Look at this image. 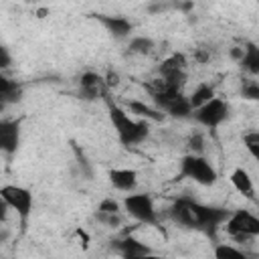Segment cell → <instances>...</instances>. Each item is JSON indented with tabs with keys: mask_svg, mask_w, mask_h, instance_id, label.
I'll list each match as a JSON object with an SVG mask.
<instances>
[{
	"mask_svg": "<svg viewBox=\"0 0 259 259\" xmlns=\"http://www.w3.org/2000/svg\"><path fill=\"white\" fill-rule=\"evenodd\" d=\"M168 219L172 223H176L178 227L184 229H192V231H200L208 237H214L217 231L227 223V219L231 217V212L223 206H212V204H204L198 202L194 198L188 196H180L176 198L168 210H166Z\"/></svg>",
	"mask_w": 259,
	"mask_h": 259,
	"instance_id": "6da1fadb",
	"label": "cell"
},
{
	"mask_svg": "<svg viewBox=\"0 0 259 259\" xmlns=\"http://www.w3.org/2000/svg\"><path fill=\"white\" fill-rule=\"evenodd\" d=\"M107 111H109V121L115 130L117 140L121 142V146L134 148L150 136V123L142 121V119H136L134 115L127 113L125 107L107 99Z\"/></svg>",
	"mask_w": 259,
	"mask_h": 259,
	"instance_id": "7a4b0ae2",
	"label": "cell"
},
{
	"mask_svg": "<svg viewBox=\"0 0 259 259\" xmlns=\"http://www.w3.org/2000/svg\"><path fill=\"white\" fill-rule=\"evenodd\" d=\"M180 178H188L200 186H212L219 180L214 166L202 154H186L180 158Z\"/></svg>",
	"mask_w": 259,
	"mask_h": 259,
	"instance_id": "3957f363",
	"label": "cell"
},
{
	"mask_svg": "<svg viewBox=\"0 0 259 259\" xmlns=\"http://www.w3.org/2000/svg\"><path fill=\"white\" fill-rule=\"evenodd\" d=\"M121 204H123V210L138 225H146V227H158L160 225L156 202L148 192H132L121 200Z\"/></svg>",
	"mask_w": 259,
	"mask_h": 259,
	"instance_id": "277c9868",
	"label": "cell"
},
{
	"mask_svg": "<svg viewBox=\"0 0 259 259\" xmlns=\"http://www.w3.org/2000/svg\"><path fill=\"white\" fill-rule=\"evenodd\" d=\"M223 229L227 231L229 237L237 241H247V239L259 237V217L247 208H237L231 212Z\"/></svg>",
	"mask_w": 259,
	"mask_h": 259,
	"instance_id": "5b68a950",
	"label": "cell"
},
{
	"mask_svg": "<svg viewBox=\"0 0 259 259\" xmlns=\"http://www.w3.org/2000/svg\"><path fill=\"white\" fill-rule=\"evenodd\" d=\"M0 198H2V202H4L6 206H10V208L16 212V217L20 219V225H22V229H24L26 223H28V217H30V212H32V204H34L32 192H30L28 188H24V186L4 184V186L0 188Z\"/></svg>",
	"mask_w": 259,
	"mask_h": 259,
	"instance_id": "8992f818",
	"label": "cell"
},
{
	"mask_svg": "<svg viewBox=\"0 0 259 259\" xmlns=\"http://www.w3.org/2000/svg\"><path fill=\"white\" fill-rule=\"evenodd\" d=\"M229 113H231L229 103L221 97H214L208 103H204L202 107H198L192 113V119L206 130H217L219 125H223L229 119Z\"/></svg>",
	"mask_w": 259,
	"mask_h": 259,
	"instance_id": "52a82bcc",
	"label": "cell"
},
{
	"mask_svg": "<svg viewBox=\"0 0 259 259\" xmlns=\"http://www.w3.org/2000/svg\"><path fill=\"white\" fill-rule=\"evenodd\" d=\"M113 249L121 259H136V257H144V255L154 253L150 249V245H146L144 241H140L138 237H134L130 233H123L119 239H115Z\"/></svg>",
	"mask_w": 259,
	"mask_h": 259,
	"instance_id": "ba28073f",
	"label": "cell"
},
{
	"mask_svg": "<svg viewBox=\"0 0 259 259\" xmlns=\"http://www.w3.org/2000/svg\"><path fill=\"white\" fill-rule=\"evenodd\" d=\"M79 85H81V97L87 99V101H95V99L107 95V83H105V77L99 75V73L85 71V73L79 77Z\"/></svg>",
	"mask_w": 259,
	"mask_h": 259,
	"instance_id": "9c48e42d",
	"label": "cell"
},
{
	"mask_svg": "<svg viewBox=\"0 0 259 259\" xmlns=\"http://www.w3.org/2000/svg\"><path fill=\"white\" fill-rule=\"evenodd\" d=\"M20 146V119H2L0 121V150L6 156L16 154Z\"/></svg>",
	"mask_w": 259,
	"mask_h": 259,
	"instance_id": "30bf717a",
	"label": "cell"
},
{
	"mask_svg": "<svg viewBox=\"0 0 259 259\" xmlns=\"http://www.w3.org/2000/svg\"><path fill=\"white\" fill-rule=\"evenodd\" d=\"M95 20L113 36V38H127L134 30L132 20L117 14H95Z\"/></svg>",
	"mask_w": 259,
	"mask_h": 259,
	"instance_id": "8fae6325",
	"label": "cell"
},
{
	"mask_svg": "<svg viewBox=\"0 0 259 259\" xmlns=\"http://www.w3.org/2000/svg\"><path fill=\"white\" fill-rule=\"evenodd\" d=\"M125 109L130 115H134L136 119H142V121H154V123H160L166 119V113L160 111L156 105H150L146 101H140V99H130L125 101Z\"/></svg>",
	"mask_w": 259,
	"mask_h": 259,
	"instance_id": "7c38bea8",
	"label": "cell"
},
{
	"mask_svg": "<svg viewBox=\"0 0 259 259\" xmlns=\"http://www.w3.org/2000/svg\"><path fill=\"white\" fill-rule=\"evenodd\" d=\"M107 178H109V184L119 192L132 194L138 188V172L134 168H111Z\"/></svg>",
	"mask_w": 259,
	"mask_h": 259,
	"instance_id": "4fadbf2b",
	"label": "cell"
},
{
	"mask_svg": "<svg viewBox=\"0 0 259 259\" xmlns=\"http://www.w3.org/2000/svg\"><path fill=\"white\" fill-rule=\"evenodd\" d=\"M243 49H245V53H243V59L239 61V67L249 77H259V45L245 42Z\"/></svg>",
	"mask_w": 259,
	"mask_h": 259,
	"instance_id": "5bb4252c",
	"label": "cell"
},
{
	"mask_svg": "<svg viewBox=\"0 0 259 259\" xmlns=\"http://www.w3.org/2000/svg\"><path fill=\"white\" fill-rule=\"evenodd\" d=\"M229 180H231L233 188H235L239 194H243L245 198H253V192H255L253 178H251V174H249L245 168H235V170L231 172Z\"/></svg>",
	"mask_w": 259,
	"mask_h": 259,
	"instance_id": "9a60e30c",
	"label": "cell"
},
{
	"mask_svg": "<svg viewBox=\"0 0 259 259\" xmlns=\"http://www.w3.org/2000/svg\"><path fill=\"white\" fill-rule=\"evenodd\" d=\"M188 67V59L184 53H172L170 57H166L160 67H158V77H166V75H172V73H178V71H186Z\"/></svg>",
	"mask_w": 259,
	"mask_h": 259,
	"instance_id": "2e32d148",
	"label": "cell"
},
{
	"mask_svg": "<svg viewBox=\"0 0 259 259\" xmlns=\"http://www.w3.org/2000/svg\"><path fill=\"white\" fill-rule=\"evenodd\" d=\"M214 97H217V95H214V87L208 85V83H200V85L194 87V91L188 95V101H190L192 109L196 111L198 107H202L204 103H208V101L214 99Z\"/></svg>",
	"mask_w": 259,
	"mask_h": 259,
	"instance_id": "e0dca14e",
	"label": "cell"
},
{
	"mask_svg": "<svg viewBox=\"0 0 259 259\" xmlns=\"http://www.w3.org/2000/svg\"><path fill=\"white\" fill-rule=\"evenodd\" d=\"M192 113H194V109H192V105H190V101H188L186 95H180L168 107V111H166V115L168 117H174V119H192Z\"/></svg>",
	"mask_w": 259,
	"mask_h": 259,
	"instance_id": "ac0fdd59",
	"label": "cell"
},
{
	"mask_svg": "<svg viewBox=\"0 0 259 259\" xmlns=\"http://www.w3.org/2000/svg\"><path fill=\"white\" fill-rule=\"evenodd\" d=\"M20 93H22V87L16 81H12L8 77H0V97H2V103L18 101Z\"/></svg>",
	"mask_w": 259,
	"mask_h": 259,
	"instance_id": "d6986e66",
	"label": "cell"
},
{
	"mask_svg": "<svg viewBox=\"0 0 259 259\" xmlns=\"http://www.w3.org/2000/svg\"><path fill=\"white\" fill-rule=\"evenodd\" d=\"M212 255H214V259H249L247 253H243L241 249H237L235 245H229V243L214 245Z\"/></svg>",
	"mask_w": 259,
	"mask_h": 259,
	"instance_id": "ffe728a7",
	"label": "cell"
},
{
	"mask_svg": "<svg viewBox=\"0 0 259 259\" xmlns=\"http://www.w3.org/2000/svg\"><path fill=\"white\" fill-rule=\"evenodd\" d=\"M154 40L150 38V36H132V40H130V45H127V49H130V53L132 55H150L152 51H154Z\"/></svg>",
	"mask_w": 259,
	"mask_h": 259,
	"instance_id": "44dd1931",
	"label": "cell"
},
{
	"mask_svg": "<svg viewBox=\"0 0 259 259\" xmlns=\"http://www.w3.org/2000/svg\"><path fill=\"white\" fill-rule=\"evenodd\" d=\"M73 154H75L77 166H79V170H81V176H85V178H93V164L89 162V158H87V154L83 152V148L77 146L75 142H73Z\"/></svg>",
	"mask_w": 259,
	"mask_h": 259,
	"instance_id": "7402d4cb",
	"label": "cell"
},
{
	"mask_svg": "<svg viewBox=\"0 0 259 259\" xmlns=\"http://www.w3.org/2000/svg\"><path fill=\"white\" fill-rule=\"evenodd\" d=\"M243 146H245V150L249 152V156L257 162V166H259V132L257 130H253V132H247L245 136H243Z\"/></svg>",
	"mask_w": 259,
	"mask_h": 259,
	"instance_id": "603a6c76",
	"label": "cell"
},
{
	"mask_svg": "<svg viewBox=\"0 0 259 259\" xmlns=\"http://www.w3.org/2000/svg\"><path fill=\"white\" fill-rule=\"evenodd\" d=\"M95 221L99 223V225H103V227H107V229H119L121 227V223H123V219H121V214H107V212H101V210H95Z\"/></svg>",
	"mask_w": 259,
	"mask_h": 259,
	"instance_id": "cb8c5ba5",
	"label": "cell"
},
{
	"mask_svg": "<svg viewBox=\"0 0 259 259\" xmlns=\"http://www.w3.org/2000/svg\"><path fill=\"white\" fill-rule=\"evenodd\" d=\"M241 97L249 101H259V83L253 79H243L241 81Z\"/></svg>",
	"mask_w": 259,
	"mask_h": 259,
	"instance_id": "d4e9b609",
	"label": "cell"
},
{
	"mask_svg": "<svg viewBox=\"0 0 259 259\" xmlns=\"http://www.w3.org/2000/svg\"><path fill=\"white\" fill-rule=\"evenodd\" d=\"M121 208H123V204H121L119 200H115L113 196L103 198V200L99 202V206H97V210L107 212V214H121Z\"/></svg>",
	"mask_w": 259,
	"mask_h": 259,
	"instance_id": "484cf974",
	"label": "cell"
},
{
	"mask_svg": "<svg viewBox=\"0 0 259 259\" xmlns=\"http://www.w3.org/2000/svg\"><path fill=\"white\" fill-rule=\"evenodd\" d=\"M188 154H202L204 152V136L200 134V132H194V134H190V138H188Z\"/></svg>",
	"mask_w": 259,
	"mask_h": 259,
	"instance_id": "4316f807",
	"label": "cell"
},
{
	"mask_svg": "<svg viewBox=\"0 0 259 259\" xmlns=\"http://www.w3.org/2000/svg\"><path fill=\"white\" fill-rule=\"evenodd\" d=\"M194 61L200 63V65L208 63L210 61V51H206V49H194Z\"/></svg>",
	"mask_w": 259,
	"mask_h": 259,
	"instance_id": "83f0119b",
	"label": "cell"
},
{
	"mask_svg": "<svg viewBox=\"0 0 259 259\" xmlns=\"http://www.w3.org/2000/svg\"><path fill=\"white\" fill-rule=\"evenodd\" d=\"M105 83H107V89H111V87L119 85V75H117V73H113V71H109V73L105 75Z\"/></svg>",
	"mask_w": 259,
	"mask_h": 259,
	"instance_id": "f1b7e54d",
	"label": "cell"
},
{
	"mask_svg": "<svg viewBox=\"0 0 259 259\" xmlns=\"http://www.w3.org/2000/svg\"><path fill=\"white\" fill-rule=\"evenodd\" d=\"M0 55H2V63H0V65H2L4 69H6V67L10 65V57H8V51H6L4 47H2V49H0Z\"/></svg>",
	"mask_w": 259,
	"mask_h": 259,
	"instance_id": "f546056e",
	"label": "cell"
},
{
	"mask_svg": "<svg viewBox=\"0 0 259 259\" xmlns=\"http://www.w3.org/2000/svg\"><path fill=\"white\" fill-rule=\"evenodd\" d=\"M77 237L83 241V247H87V243H89V235H87L83 229H77Z\"/></svg>",
	"mask_w": 259,
	"mask_h": 259,
	"instance_id": "4dcf8cb0",
	"label": "cell"
},
{
	"mask_svg": "<svg viewBox=\"0 0 259 259\" xmlns=\"http://www.w3.org/2000/svg\"><path fill=\"white\" fill-rule=\"evenodd\" d=\"M136 259H164L162 255H158V253H150V255H144V257H136Z\"/></svg>",
	"mask_w": 259,
	"mask_h": 259,
	"instance_id": "1f68e13d",
	"label": "cell"
},
{
	"mask_svg": "<svg viewBox=\"0 0 259 259\" xmlns=\"http://www.w3.org/2000/svg\"><path fill=\"white\" fill-rule=\"evenodd\" d=\"M47 14H49V8H38V10H36V16H38V18H45Z\"/></svg>",
	"mask_w": 259,
	"mask_h": 259,
	"instance_id": "d6a6232c",
	"label": "cell"
}]
</instances>
